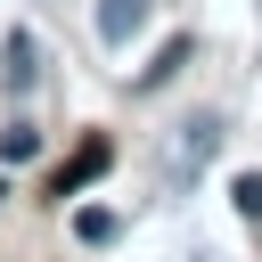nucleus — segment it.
<instances>
[{
	"mask_svg": "<svg viewBox=\"0 0 262 262\" xmlns=\"http://www.w3.org/2000/svg\"><path fill=\"white\" fill-rule=\"evenodd\" d=\"M147 25V0H98V41L115 49V41H131Z\"/></svg>",
	"mask_w": 262,
	"mask_h": 262,
	"instance_id": "7ed1b4c3",
	"label": "nucleus"
},
{
	"mask_svg": "<svg viewBox=\"0 0 262 262\" xmlns=\"http://www.w3.org/2000/svg\"><path fill=\"white\" fill-rule=\"evenodd\" d=\"M188 49H196L188 33H180V41H164V57H156V66L139 74V90H147V82H164V74H180V66H188Z\"/></svg>",
	"mask_w": 262,
	"mask_h": 262,
	"instance_id": "0eeeda50",
	"label": "nucleus"
},
{
	"mask_svg": "<svg viewBox=\"0 0 262 262\" xmlns=\"http://www.w3.org/2000/svg\"><path fill=\"white\" fill-rule=\"evenodd\" d=\"M106 164H115V139H98V131H90V139H82V147H74V156L49 172V196H74V188H90Z\"/></svg>",
	"mask_w": 262,
	"mask_h": 262,
	"instance_id": "f03ea898",
	"label": "nucleus"
},
{
	"mask_svg": "<svg viewBox=\"0 0 262 262\" xmlns=\"http://www.w3.org/2000/svg\"><path fill=\"white\" fill-rule=\"evenodd\" d=\"M74 237H82V246H106V237H115V213H106V205H82V213H74Z\"/></svg>",
	"mask_w": 262,
	"mask_h": 262,
	"instance_id": "423d86ee",
	"label": "nucleus"
},
{
	"mask_svg": "<svg viewBox=\"0 0 262 262\" xmlns=\"http://www.w3.org/2000/svg\"><path fill=\"white\" fill-rule=\"evenodd\" d=\"M33 74H41V49H33V33H16L8 41V90H25Z\"/></svg>",
	"mask_w": 262,
	"mask_h": 262,
	"instance_id": "39448f33",
	"label": "nucleus"
},
{
	"mask_svg": "<svg viewBox=\"0 0 262 262\" xmlns=\"http://www.w3.org/2000/svg\"><path fill=\"white\" fill-rule=\"evenodd\" d=\"M0 196H8V188H0Z\"/></svg>",
	"mask_w": 262,
	"mask_h": 262,
	"instance_id": "1a4fd4ad",
	"label": "nucleus"
},
{
	"mask_svg": "<svg viewBox=\"0 0 262 262\" xmlns=\"http://www.w3.org/2000/svg\"><path fill=\"white\" fill-rule=\"evenodd\" d=\"M213 147H221V115H213V106H196V115L172 131V188H188V180L213 164Z\"/></svg>",
	"mask_w": 262,
	"mask_h": 262,
	"instance_id": "f257e3e1",
	"label": "nucleus"
},
{
	"mask_svg": "<svg viewBox=\"0 0 262 262\" xmlns=\"http://www.w3.org/2000/svg\"><path fill=\"white\" fill-rule=\"evenodd\" d=\"M229 196H237V213H246V221H262V172H237V180H229Z\"/></svg>",
	"mask_w": 262,
	"mask_h": 262,
	"instance_id": "6e6552de",
	"label": "nucleus"
},
{
	"mask_svg": "<svg viewBox=\"0 0 262 262\" xmlns=\"http://www.w3.org/2000/svg\"><path fill=\"white\" fill-rule=\"evenodd\" d=\"M41 156V131L33 123H0V164H33Z\"/></svg>",
	"mask_w": 262,
	"mask_h": 262,
	"instance_id": "20e7f679",
	"label": "nucleus"
}]
</instances>
